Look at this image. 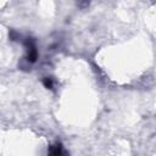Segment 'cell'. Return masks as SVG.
<instances>
[{
	"label": "cell",
	"instance_id": "1",
	"mask_svg": "<svg viewBox=\"0 0 156 156\" xmlns=\"http://www.w3.org/2000/svg\"><path fill=\"white\" fill-rule=\"evenodd\" d=\"M24 45L27 48V56L24 57V61H27L29 65L34 63L38 58V51H37V46H35V41L33 38H27L24 41Z\"/></svg>",
	"mask_w": 156,
	"mask_h": 156
},
{
	"label": "cell",
	"instance_id": "2",
	"mask_svg": "<svg viewBox=\"0 0 156 156\" xmlns=\"http://www.w3.org/2000/svg\"><path fill=\"white\" fill-rule=\"evenodd\" d=\"M49 154H51V155H60V154H62V145H61V143H55L52 146H50Z\"/></svg>",
	"mask_w": 156,
	"mask_h": 156
},
{
	"label": "cell",
	"instance_id": "3",
	"mask_svg": "<svg viewBox=\"0 0 156 156\" xmlns=\"http://www.w3.org/2000/svg\"><path fill=\"white\" fill-rule=\"evenodd\" d=\"M43 84H44V87L48 88V89H54V79H52L51 77H45V78L43 79Z\"/></svg>",
	"mask_w": 156,
	"mask_h": 156
},
{
	"label": "cell",
	"instance_id": "4",
	"mask_svg": "<svg viewBox=\"0 0 156 156\" xmlns=\"http://www.w3.org/2000/svg\"><path fill=\"white\" fill-rule=\"evenodd\" d=\"M10 39L11 40H18L20 38H21V35L17 33V32H15V30H10Z\"/></svg>",
	"mask_w": 156,
	"mask_h": 156
}]
</instances>
